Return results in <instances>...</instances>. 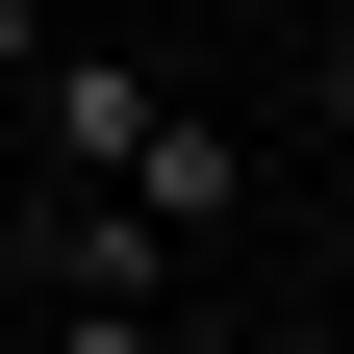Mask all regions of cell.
Masks as SVG:
<instances>
[{"instance_id":"2","label":"cell","mask_w":354,"mask_h":354,"mask_svg":"<svg viewBox=\"0 0 354 354\" xmlns=\"http://www.w3.org/2000/svg\"><path fill=\"white\" fill-rule=\"evenodd\" d=\"M102 203H152V228H228V203H253V152H228V127H203V102H152V152H127Z\"/></svg>"},{"instance_id":"6","label":"cell","mask_w":354,"mask_h":354,"mask_svg":"<svg viewBox=\"0 0 354 354\" xmlns=\"http://www.w3.org/2000/svg\"><path fill=\"white\" fill-rule=\"evenodd\" d=\"M26 203H51V177H26V127H0V253H26Z\"/></svg>"},{"instance_id":"3","label":"cell","mask_w":354,"mask_h":354,"mask_svg":"<svg viewBox=\"0 0 354 354\" xmlns=\"http://www.w3.org/2000/svg\"><path fill=\"white\" fill-rule=\"evenodd\" d=\"M26 354H177L152 279H26Z\"/></svg>"},{"instance_id":"4","label":"cell","mask_w":354,"mask_h":354,"mask_svg":"<svg viewBox=\"0 0 354 354\" xmlns=\"http://www.w3.org/2000/svg\"><path fill=\"white\" fill-rule=\"evenodd\" d=\"M304 127H329V177H354V26H304Z\"/></svg>"},{"instance_id":"1","label":"cell","mask_w":354,"mask_h":354,"mask_svg":"<svg viewBox=\"0 0 354 354\" xmlns=\"http://www.w3.org/2000/svg\"><path fill=\"white\" fill-rule=\"evenodd\" d=\"M152 102H177L152 51H51V76H26V177H127V152H152Z\"/></svg>"},{"instance_id":"5","label":"cell","mask_w":354,"mask_h":354,"mask_svg":"<svg viewBox=\"0 0 354 354\" xmlns=\"http://www.w3.org/2000/svg\"><path fill=\"white\" fill-rule=\"evenodd\" d=\"M26 76H51V0H0V102H26Z\"/></svg>"}]
</instances>
